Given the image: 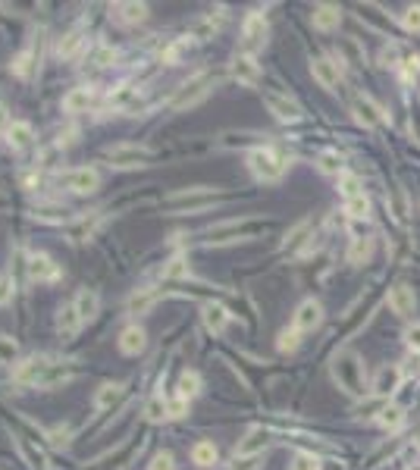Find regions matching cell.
<instances>
[{
	"instance_id": "6da1fadb",
	"label": "cell",
	"mask_w": 420,
	"mask_h": 470,
	"mask_svg": "<svg viewBox=\"0 0 420 470\" xmlns=\"http://www.w3.org/2000/svg\"><path fill=\"white\" fill-rule=\"evenodd\" d=\"M332 380L339 382V389H345L348 395H364V382H367V370H364V360L354 355L352 348L339 351L332 357Z\"/></svg>"
},
{
	"instance_id": "7a4b0ae2",
	"label": "cell",
	"mask_w": 420,
	"mask_h": 470,
	"mask_svg": "<svg viewBox=\"0 0 420 470\" xmlns=\"http://www.w3.org/2000/svg\"><path fill=\"white\" fill-rule=\"evenodd\" d=\"M213 204H217V192L198 185V188H188V192L170 194V198L163 201V207L170 210V214H201V210L213 207Z\"/></svg>"
},
{
	"instance_id": "3957f363",
	"label": "cell",
	"mask_w": 420,
	"mask_h": 470,
	"mask_svg": "<svg viewBox=\"0 0 420 470\" xmlns=\"http://www.w3.org/2000/svg\"><path fill=\"white\" fill-rule=\"evenodd\" d=\"M213 85H217V75H213V73H198V75H192L176 91V98L170 100V110H188V107L201 104V100L213 91Z\"/></svg>"
},
{
	"instance_id": "277c9868",
	"label": "cell",
	"mask_w": 420,
	"mask_h": 470,
	"mask_svg": "<svg viewBox=\"0 0 420 470\" xmlns=\"http://www.w3.org/2000/svg\"><path fill=\"white\" fill-rule=\"evenodd\" d=\"M248 167L260 182H280L282 172H285L282 157L276 154L273 147H255V151L248 154Z\"/></svg>"
},
{
	"instance_id": "5b68a950",
	"label": "cell",
	"mask_w": 420,
	"mask_h": 470,
	"mask_svg": "<svg viewBox=\"0 0 420 470\" xmlns=\"http://www.w3.org/2000/svg\"><path fill=\"white\" fill-rule=\"evenodd\" d=\"M267 44V19L264 13H248L242 22V38H239V47H242V57H255L257 51H264Z\"/></svg>"
},
{
	"instance_id": "8992f818",
	"label": "cell",
	"mask_w": 420,
	"mask_h": 470,
	"mask_svg": "<svg viewBox=\"0 0 420 470\" xmlns=\"http://www.w3.org/2000/svg\"><path fill=\"white\" fill-rule=\"evenodd\" d=\"M26 276L35 286H51V282L60 279V263L51 254H44V251H31L26 261Z\"/></svg>"
},
{
	"instance_id": "52a82bcc",
	"label": "cell",
	"mask_w": 420,
	"mask_h": 470,
	"mask_svg": "<svg viewBox=\"0 0 420 470\" xmlns=\"http://www.w3.org/2000/svg\"><path fill=\"white\" fill-rule=\"evenodd\" d=\"M104 157L110 160L113 169H138V167H148L150 151L148 147H138V145H113L104 151Z\"/></svg>"
},
{
	"instance_id": "ba28073f",
	"label": "cell",
	"mask_w": 420,
	"mask_h": 470,
	"mask_svg": "<svg viewBox=\"0 0 420 470\" xmlns=\"http://www.w3.org/2000/svg\"><path fill=\"white\" fill-rule=\"evenodd\" d=\"M51 364L53 360L51 357H26V360H19V364L13 367V382H19V386H38L41 389V382H44V376L47 370H51Z\"/></svg>"
},
{
	"instance_id": "9c48e42d",
	"label": "cell",
	"mask_w": 420,
	"mask_h": 470,
	"mask_svg": "<svg viewBox=\"0 0 420 470\" xmlns=\"http://www.w3.org/2000/svg\"><path fill=\"white\" fill-rule=\"evenodd\" d=\"M257 229V223H248V219H229V223H220L213 226V229H208V241L210 245H226V241H235L239 235H251Z\"/></svg>"
},
{
	"instance_id": "30bf717a",
	"label": "cell",
	"mask_w": 420,
	"mask_h": 470,
	"mask_svg": "<svg viewBox=\"0 0 420 470\" xmlns=\"http://www.w3.org/2000/svg\"><path fill=\"white\" fill-rule=\"evenodd\" d=\"M66 188L73 194H94L101 188V172L94 167H78L73 172H66Z\"/></svg>"
},
{
	"instance_id": "8fae6325",
	"label": "cell",
	"mask_w": 420,
	"mask_h": 470,
	"mask_svg": "<svg viewBox=\"0 0 420 470\" xmlns=\"http://www.w3.org/2000/svg\"><path fill=\"white\" fill-rule=\"evenodd\" d=\"M150 13L148 4H138V0H126V4H113L110 6V16H113L116 26H138L145 22Z\"/></svg>"
},
{
	"instance_id": "7c38bea8",
	"label": "cell",
	"mask_w": 420,
	"mask_h": 470,
	"mask_svg": "<svg viewBox=\"0 0 420 470\" xmlns=\"http://www.w3.org/2000/svg\"><path fill=\"white\" fill-rule=\"evenodd\" d=\"M352 110H354V120H358L361 125H367V129H374V125L389 120V113H386L383 107H377L370 98H364V94H358V98H354Z\"/></svg>"
},
{
	"instance_id": "4fadbf2b",
	"label": "cell",
	"mask_w": 420,
	"mask_h": 470,
	"mask_svg": "<svg viewBox=\"0 0 420 470\" xmlns=\"http://www.w3.org/2000/svg\"><path fill=\"white\" fill-rule=\"evenodd\" d=\"M264 104L270 107V113L276 116V120H282V122H295V120H301V107L295 104V100L285 98V94L264 91Z\"/></svg>"
},
{
	"instance_id": "5bb4252c",
	"label": "cell",
	"mask_w": 420,
	"mask_h": 470,
	"mask_svg": "<svg viewBox=\"0 0 420 470\" xmlns=\"http://www.w3.org/2000/svg\"><path fill=\"white\" fill-rule=\"evenodd\" d=\"M267 445H270V433L264 427H251L245 439H239V445H235V458H255Z\"/></svg>"
},
{
	"instance_id": "9a60e30c",
	"label": "cell",
	"mask_w": 420,
	"mask_h": 470,
	"mask_svg": "<svg viewBox=\"0 0 420 470\" xmlns=\"http://www.w3.org/2000/svg\"><path fill=\"white\" fill-rule=\"evenodd\" d=\"M323 323V308H320V301H314V298H307V301H301L298 304V310H295V326L298 333H311V329H317Z\"/></svg>"
},
{
	"instance_id": "2e32d148",
	"label": "cell",
	"mask_w": 420,
	"mask_h": 470,
	"mask_svg": "<svg viewBox=\"0 0 420 470\" xmlns=\"http://www.w3.org/2000/svg\"><path fill=\"white\" fill-rule=\"evenodd\" d=\"M94 104V88H88V85H78V88H69L66 94H63V100H60V107H63V113H69V116H76V113H85Z\"/></svg>"
},
{
	"instance_id": "e0dca14e",
	"label": "cell",
	"mask_w": 420,
	"mask_h": 470,
	"mask_svg": "<svg viewBox=\"0 0 420 470\" xmlns=\"http://www.w3.org/2000/svg\"><path fill=\"white\" fill-rule=\"evenodd\" d=\"M148 348V333H145V326H138V323H129L120 333V351L123 355H129V357H138L141 351Z\"/></svg>"
},
{
	"instance_id": "ac0fdd59",
	"label": "cell",
	"mask_w": 420,
	"mask_h": 470,
	"mask_svg": "<svg viewBox=\"0 0 420 470\" xmlns=\"http://www.w3.org/2000/svg\"><path fill=\"white\" fill-rule=\"evenodd\" d=\"M311 73H314V78L323 85V88H336L339 75H342V63L327 60V57H317V60H311Z\"/></svg>"
},
{
	"instance_id": "d6986e66",
	"label": "cell",
	"mask_w": 420,
	"mask_h": 470,
	"mask_svg": "<svg viewBox=\"0 0 420 470\" xmlns=\"http://www.w3.org/2000/svg\"><path fill=\"white\" fill-rule=\"evenodd\" d=\"M82 51H85V28L82 26L69 28L66 35L57 41V57L60 60H76Z\"/></svg>"
},
{
	"instance_id": "ffe728a7",
	"label": "cell",
	"mask_w": 420,
	"mask_h": 470,
	"mask_svg": "<svg viewBox=\"0 0 420 470\" xmlns=\"http://www.w3.org/2000/svg\"><path fill=\"white\" fill-rule=\"evenodd\" d=\"M73 308H76V313H78V320H82V323H91V320L98 317V310H101V295L94 292V288H82V292L76 295Z\"/></svg>"
},
{
	"instance_id": "44dd1931",
	"label": "cell",
	"mask_w": 420,
	"mask_h": 470,
	"mask_svg": "<svg viewBox=\"0 0 420 470\" xmlns=\"http://www.w3.org/2000/svg\"><path fill=\"white\" fill-rule=\"evenodd\" d=\"M4 141L13 147V151H22V147H29L31 141H35V129H31V122H26V120H13Z\"/></svg>"
},
{
	"instance_id": "7402d4cb",
	"label": "cell",
	"mask_w": 420,
	"mask_h": 470,
	"mask_svg": "<svg viewBox=\"0 0 420 470\" xmlns=\"http://www.w3.org/2000/svg\"><path fill=\"white\" fill-rule=\"evenodd\" d=\"M201 317H204V326L210 329L213 335H220L223 329L229 326V310L223 308V304H217V301H208L201 308Z\"/></svg>"
},
{
	"instance_id": "603a6c76",
	"label": "cell",
	"mask_w": 420,
	"mask_h": 470,
	"mask_svg": "<svg viewBox=\"0 0 420 470\" xmlns=\"http://www.w3.org/2000/svg\"><path fill=\"white\" fill-rule=\"evenodd\" d=\"M107 104L113 110H120V113H132L138 107V91L132 85H120V88H113L107 94Z\"/></svg>"
},
{
	"instance_id": "cb8c5ba5",
	"label": "cell",
	"mask_w": 420,
	"mask_h": 470,
	"mask_svg": "<svg viewBox=\"0 0 420 470\" xmlns=\"http://www.w3.org/2000/svg\"><path fill=\"white\" fill-rule=\"evenodd\" d=\"M389 308H392V313H399V317H408V313L414 310V288L392 286L389 288Z\"/></svg>"
},
{
	"instance_id": "d4e9b609",
	"label": "cell",
	"mask_w": 420,
	"mask_h": 470,
	"mask_svg": "<svg viewBox=\"0 0 420 470\" xmlns=\"http://www.w3.org/2000/svg\"><path fill=\"white\" fill-rule=\"evenodd\" d=\"M123 395H126V382H104V386H98V392H94V407H98V411H107V407H113Z\"/></svg>"
},
{
	"instance_id": "484cf974",
	"label": "cell",
	"mask_w": 420,
	"mask_h": 470,
	"mask_svg": "<svg viewBox=\"0 0 420 470\" xmlns=\"http://www.w3.org/2000/svg\"><path fill=\"white\" fill-rule=\"evenodd\" d=\"M339 22H342V10L339 6H332V4L314 6V28L332 31V28H339Z\"/></svg>"
},
{
	"instance_id": "4316f807",
	"label": "cell",
	"mask_w": 420,
	"mask_h": 470,
	"mask_svg": "<svg viewBox=\"0 0 420 470\" xmlns=\"http://www.w3.org/2000/svg\"><path fill=\"white\" fill-rule=\"evenodd\" d=\"M232 78L235 82H242V85H257V78H260V66L255 63V57H239L232 63Z\"/></svg>"
},
{
	"instance_id": "83f0119b",
	"label": "cell",
	"mask_w": 420,
	"mask_h": 470,
	"mask_svg": "<svg viewBox=\"0 0 420 470\" xmlns=\"http://www.w3.org/2000/svg\"><path fill=\"white\" fill-rule=\"evenodd\" d=\"M399 382H401L399 367H383V370L377 373V380H374V392L379 398H386V395H392V392L399 389Z\"/></svg>"
},
{
	"instance_id": "f1b7e54d",
	"label": "cell",
	"mask_w": 420,
	"mask_h": 470,
	"mask_svg": "<svg viewBox=\"0 0 420 470\" xmlns=\"http://www.w3.org/2000/svg\"><path fill=\"white\" fill-rule=\"evenodd\" d=\"M78 326H82V320H78V313L73 304H66V308L57 310V333L63 335V339H69V335L78 333Z\"/></svg>"
},
{
	"instance_id": "f546056e",
	"label": "cell",
	"mask_w": 420,
	"mask_h": 470,
	"mask_svg": "<svg viewBox=\"0 0 420 470\" xmlns=\"http://www.w3.org/2000/svg\"><path fill=\"white\" fill-rule=\"evenodd\" d=\"M157 298H160V292H154V288H138V292L129 295V313H148L150 308L157 304Z\"/></svg>"
},
{
	"instance_id": "4dcf8cb0",
	"label": "cell",
	"mask_w": 420,
	"mask_h": 470,
	"mask_svg": "<svg viewBox=\"0 0 420 470\" xmlns=\"http://www.w3.org/2000/svg\"><path fill=\"white\" fill-rule=\"evenodd\" d=\"M31 63H35V51H31V44H29V47H22V51L10 60V73L16 78H29L31 75Z\"/></svg>"
},
{
	"instance_id": "1f68e13d",
	"label": "cell",
	"mask_w": 420,
	"mask_h": 470,
	"mask_svg": "<svg viewBox=\"0 0 420 470\" xmlns=\"http://www.w3.org/2000/svg\"><path fill=\"white\" fill-rule=\"evenodd\" d=\"M192 461L198 467H213V464H217V445L208 442V439L195 442L192 445Z\"/></svg>"
},
{
	"instance_id": "d6a6232c",
	"label": "cell",
	"mask_w": 420,
	"mask_h": 470,
	"mask_svg": "<svg viewBox=\"0 0 420 470\" xmlns=\"http://www.w3.org/2000/svg\"><path fill=\"white\" fill-rule=\"evenodd\" d=\"M201 392V376H198L195 370H182L179 373V382H176V395H182V398H192Z\"/></svg>"
},
{
	"instance_id": "836d02e7",
	"label": "cell",
	"mask_w": 420,
	"mask_h": 470,
	"mask_svg": "<svg viewBox=\"0 0 420 470\" xmlns=\"http://www.w3.org/2000/svg\"><path fill=\"white\" fill-rule=\"evenodd\" d=\"M188 51H192V38H176V41H173V44L160 53V60L170 63V66H176V63H182V60L188 57Z\"/></svg>"
},
{
	"instance_id": "e575fe53",
	"label": "cell",
	"mask_w": 420,
	"mask_h": 470,
	"mask_svg": "<svg viewBox=\"0 0 420 470\" xmlns=\"http://www.w3.org/2000/svg\"><path fill=\"white\" fill-rule=\"evenodd\" d=\"M401 423H405V407H399V404H386L383 411H379V427H386V429H399Z\"/></svg>"
},
{
	"instance_id": "d590c367",
	"label": "cell",
	"mask_w": 420,
	"mask_h": 470,
	"mask_svg": "<svg viewBox=\"0 0 420 470\" xmlns=\"http://www.w3.org/2000/svg\"><path fill=\"white\" fill-rule=\"evenodd\" d=\"M370 254H374V239H354L352 251H348V261L361 266V263L370 261Z\"/></svg>"
},
{
	"instance_id": "8d00e7d4",
	"label": "cell",
	"mask_w": 420,
	"mask_h": 470,
	"mask_svg": "<svg viewBox=\"0 0 420 470\" xmlns=\"http://www.w3.org/2000/svg\"><path fill=\"white\" fill-rule=\"evenodd\" d=\"M145 417L150 420V423H160V420H170L166 417V398L157 392V395H150L148 398V404H145Z\"/></svg>"
},
{
	"instance_id": "74e56055",
	"label": "cell",
	"mask_w": 420,
	"mask_h": 470,
	"mask_svg": "<svg viewBox=\"0 0 420 470\" xmlns=\"http://www.w3.org/2000/svg\"><path fill=\"white\" fill-rule=\"evenodd\" d=\"M298 345H301V333H298L295 326H292V329H282L280 339H276V348H280L282 355H292V351H298Z\"/></svg>"
},
{
	"instance_id": "f35d334b",
	"label": "cell",
	"mask_w": 420,
	"mask_h": 470,
	"mask_svg": "<svg viewBox=\"0 0 420 470\" xmlns=\"http://www.w3.org/2000/svg\"><path fill=\"white\" fill-rule=\"evenodd\" d=\"M185 276H188V261H185V257H173V261L163 266V279L166 282H176V279H185Z\"/></svg>"
},
{
	"instance_id": "ab89813d",
	"label": "cell",
	"mask_w": 420,
	"mask_h": 470,
	"mask_svg": "<svg viewBox=\"0 0 420 470\" xmlns=\"http://www.w3.org/2000/svg\"><path fill=\"white\" fill-rule=\"evenodd\" d=\"M19 357V345L10 335H0V364H16Z\"/></svg>"
},
{
	"instance_id": "60d3db41",
	"label": "cell",
	"mask_w": 420,
	"mask_h": 470,
	"mask_svg": "<svg viewBox=\"0 0 420 470\" xmlns=\"http://www.w3.org/2000/svg\"><path fill=\"white\" fill-rule=\"evenodd\" d=\"M348 216L352 219H364L370 214V201H367V194H358V198H348Z\"/></svg>"
},
{
	"instance_id": "b9f144b4",
	"label": "cell",
	"mask_w": 420,
	"mask_h": 470,
	"mask_svg": "<svg viewBox=\"0 0 420 470\" xmlns=\"http://www.w3.org/2000/svg\"><path fill=\"white\" fill-rule=\"evenodd\" d=\"M185 414H188V398H182V395L166 398V417L179 420V417H185Z\"/></svg>"
},
{
	"instance_id": "7bdbcfd3",
	"label": "cell",
	"mask_w": 420,
	"mask_h": 470,
	"mask_svg": "<svg viewBox=\"0 0 420 470\" xmlns=\"http://www.w3.org/2000/svg\"><path fill=\"white\" fill-rule=\"evenodd\" d=\"M113 60H116V51H113V47H107V44H101L98 51L91 53V66H98V69L113 66Z\"/></svg>"
},
{
	"instance_id": "ee69618b",
	"label": "cell",
	"mask_w": 420,
	"mask_h": 470,
	"mask_svg": "<svg viewBox=\"0 0 420 470\" xmlns=\"http://www.w3.org/2000/svg\"><path fill=\"white\" fill-rule=\"evenodd\" d=\"M320 169L329 172V176H339V172H342V157H339L336 151L320 154Z\"/></svg>"
},
{
	"instance_id": "f6af8a7d",
	"label": "cell",
	"mask_w": 420,
	"mask_h": 470,
	"mask_svg": "<svg viewBox=\"0 0 420 470\" xmlns=\"http://www.w3.org/2000/svg\"><path fill=\"white\" fill-rule=\"evenodd\" d=\"M217 26H220V22L213 19V16H201V19L192 26V35L195 38H210V31H217Z\"/></svg>"
},
{
	"instance_id": "bcb514c9",
	"label": "cell",
	"mask_w": 420,
	"mask_h": 470,
	"mask_svg": "<svg viewBox=\"0 0 420 470\" xmlns=\"http://www.w3.org/2000/svg\"><path fill=\"white\" fill-rule=\"evenodd\" d=\"M289 470H320V458H314V454H307V451H298Z\"/></svg>"
},
{
	"instance_id": "7dc6e473",
	"label": "cell",
	"mask_w": 420,
	"mask_h": 470,
	"mask_svg": "<svg viewBox=\"0 0 420 470\" xmlns=\"http://www.w3.org/2000/svg\"><path fill=\"white\" fill-rule=\"evenodd\" d=\"M339 192H342L345 198H358V194H364L358 176H342V179H339Z\"/></svg>"
},
{
	"instance_id": "c3c4849f",
	"label": "cell",
	"mask_w": 420,
	"mask_h": 470,
	"mask_svg": "<svg viewBox=\"0 0 420 470\" xmlns=\"http://www.w3.org/2000/svg\"><path fill=\"white\" fill-rule=\"evenodd\" d=\"M13 295H16V282H13L10 273H4V276H0V308H4V304H10Z\"/></svg>"
},
{
	"instance_id": "681fc988",
	"label": "cell",
	"mask_w": 420,
	"mask_h": 470,
	"mask_svg": "<svg viewBox=\"0 0 420 470\" xmlns=\"http://www.w3.org/2000/svg\"><path fill=\"white\" fill-rule=\"evenodd\" d=\"M307 229H311V219H301V223L295 226V229H292L289 235H285V241H282V248L289 251L292 245H295V241H301V235H307Z\"/></svg>"
},
{
	"instance_id": "f907efd6",
	"label": "cell",
	"mask_w": 420,
	"mask_h": 470,
	"mask_svg": "<svg viewBox=\"0 0 420 470\" xmlns=\"http://www.w3.org/2000/svg\"><path fill=\"white\" fill-rule=\"evenodd\" d=\"M148 470H176V464H173V454L170 451H157L154 458H150Z\"/></svg>"
},
{
	"instance_id": "816d5d0a",
	"label": "cell",
	"mask_w": 420,
	"mask_h": 470,
	"mask_svg": "<svg viewBox=\"0 0 420 470\" xmlns=\"http://www.w3.org/2000/svg\"><path fill=\"white\" fill-rule=\"evenodd\" d=\"M260 454H255V458H235L232 461V470H260Z\"/></svg>"
},
{
	"instance_id": "f5cc1de1",
	"label": "cell",
	"mask_w": 420,
	"mask_h": 470,
	"mask_svg": "<svg viewBox=\"0 0 420 470\" xmlns=\"http://www.w3.org/2000/svg\"><path fill=\"white\" fill-rule=\"evenodd\" d=\"M405 28H408V31H420V4H417V6H408V13H405Z\"/></svg>"
},
{
	"instance_id": "db71d44e",
	"label": "cell",
	"mask_w": 420,
	"mask_h": 470,
	"mask_svg": "<svg viewBox=\"0 0 420 470\" xmlns=\"http://www.w3.org/2000/svg\"><path fill=\"white\" fill-rule=\"evenodd\" d=\"M379 63H383V66H399V47H395V44L383 47V53H379Z\"/></svg>"
},
{
	"instance_id": "11a10c76",
	"label": "cell",
	"mask_w": 420,
	"mask_h": 470,
	"mask_svg": "<svg viewBox=\"0 0 420 470\" xmlns=\"http://www.w3.org/2000/svg\"><path fill=\"white\" fill-rule=\"evenodd\" d=\"M405 342H408L411 351H420V323H414V326L405 329Z\"/></svg>"
},
{
	"instance_id": "9f6ffc18",
	"label": "cell",
	"mask_w": 420,
	"mask_h": 470,
	"mask_svg": "<svg viewBox=\"0 0 420 470\" xmlns=\"http://www.w3.org/2000/svg\"><path fill=\"white\" fill-rule=\"evenodd\" d=\"M420 75V57H408L405 60V82H414Z\"/></svg>"
},
{
	"instance_id": "6f0895ef",
	"label": "cell",
	"mask_w": 420,
	"mask_h": 470,
	"mask_svg": "<svg viewBox=\"0 0 420 470\" xmlns=\"http://www.w3.org/2000/svg\"><path fill=\"white\" fill-rule=\"evenodd\" d=\"M13 125V120H10V113H6V107L0 104V135H6V129Z\"/></svg>"
},
{
	"instance_id": "680465c9",
	"label": "cell",
	"mask_w": 420,
	"mask_h": 470,
	"mask_svg": "<svg viewBox=\"0 0 420 470\" xmlns=\"http://www.w3.org/2000/svg\"><path fill=\"white\" fill-rule=\"evenodd\" d=\"M414 449L420 451V433H417V439H414Z\"/></svg>"
},
{
	"instance_id": "91938a15",
	"label": "cell",
	"mask_w": 420,
	"mask_h": 470,
	"mask_svg": "<svg viewBox=\"0 0 420 470\" xmlns=\"http://www.w3.org/2000/svg\"><path fill=\"white\" fill-rule=\"evenodd\" d=\"M411 470H414V467H411ZM417 470H420V467H417Z\"/></svg>"
}]
</instances>
